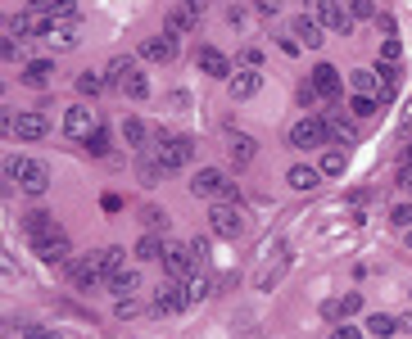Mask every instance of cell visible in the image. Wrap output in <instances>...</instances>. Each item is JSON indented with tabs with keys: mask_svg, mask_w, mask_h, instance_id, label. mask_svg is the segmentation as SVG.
<instances>
[{
	"mask_svg": "<svg viewBox=\"0 0 412 339\" xmlns=\"http://www.w3.org/2000/svg\"><path fill=\"white\" fill-rule=\"evenodd\" d=\"M404 163H412V140H408V145H404Z\"/></svg>",
	"mask_w": 412,
	"mask_h": 339,
	"instance_id": "obj_57",
	"label": "cell"
},
{
	"mask_svg": "<svg viewBox=\"0 0 412 339\" xmlns=\"http://www.w3.org/2000/svg\"><path fill=\"white\" fill-rule=\"evenodd\" d=\"M136 177H141V186H159V177H164L159 159H145V154H141V163H136Z\"/></svg>",
	"mask_w": 412,
	"mask_h": 339,
	"instance_id": "obj_35",
	"label": "cell"
},
{
	"mask_svg": "<svg viewBox=\"0 0 412 339\" xmlns=\"http://www.w3.org/2000/svg\"><path fill=\"white\" fill-rule=\"evenodd\" d=\"M122 254H127V249H118V245H104V249H95V267L104 271V280L113 276V271H122Z\"/></svg>",
	"mask_w": 412,
	"mask_h": 339,
	"instance_id": "obj_25",
	"label": "cell"
},
{
	"mask_svg": "<svg viewBox=\"0 0 412 339\" xmlns=\"http://www.w3.org/2000/svg\"><path fill=\"white\" fill-rule=\"evenodd\" d=\"M322 32H327V27H322L318 18H308V14H299V18H294V23H290V36H294V41H299V45H308V50H318V45L327 41V36H322Z\"/></svg>",
	"mask_w": 412,
	"mask_h": 339,
	"instance_id": "obj_15",
	"label": "cell"
},
{
	"mask_svg": "<svg viewBox=\"0 0 412 339\" xmlns=\"http://www.w3.org/2000/svg\"><path fill=\"white\" fill-rule=\"evenodd\" d=\"M164 254H168V245L155 236V231H145V236L136 240V258H141V263H150V258H164Z\"/></svg>",
	"mask_w": 412,
	"mask_h": 339,
	"instance_id": "obj_31",
	"label": "cell"
},
{
	"mask_svg": "<svg viewBox=\"0 0 412 339\" xmlns=\"http://www.w3.org/2000/svg\"><path fill=\"white\" fill-rule=\"evenodd\" d=\"M199 267V258L190 254V245H168V254H164V271L172 280H190V271Z\"/></svg>",
	"mask_w": 412,
	"mask_h": 339,
	"instance_id": "obj_8",
	"label": "cell"
},
{
	"mask_svg": "<svg viewBox=\"0 0 412 339\" xmlns=\"http://www.w3.org/2000/svg\"><path fill=\"white\" fill-rule=\"evenodd\" d=\"M186 303H190V294H186V285H181V280H168V285L155 289V312H159V317L181 312Z\"/></svg>",
	"mask_w": 412,
	"mask_h": 339,
	"instance_id": "obj_10",
	"label": "cell"
},
{
	"mask_svg": "<svg viewBox=\"0 0 412 339\" xmlns=\"http://www.w3.org/2000/svg\"><path fill=\"white\" fill-rule=\"evenodd\" d=\"M313 86L322 91V100H335V95H340V68L318 64V68H313Z\"/></svg>",
	"mask_w": 412,
	"mask_h": 339,
	"instance_id": "obj_22",
	"label": "cell"
},
{
	"mask_svg": "<svg viewBox=\"0 0 412 339\" xmlns=\"http://www.w3.org/2000/svg\"><path fill=\"white\" fill-rule=\"evenodd\" d=\"M86 150H91L95 159H104V154H109V131H104V127H95L91 136H86Z\"/></svg>",
	"mask_w": 412,
	"mask_h": 339,
	"instance_id": "obj_39",
	"label": "cell"
},
{
	"mask_svg": "<svg viewBox=\"0 0 412 339\" xmlns=\"http://www.w3.org/2000/svg\"><path fill=\"white\" fill-rule=\"evenodd\" d=\"M195 27H199V9L190 5V0H186V5H177V9L168 14V32H177V36H190Z\"/></svg>",
	"mask_w": 412,
	"mask_h": 339,
	"instance_id": "obj_19",
	"label": "cell"
},
{
	"mask_svg": "<svg viewBox=\"0 0 412 339\" xmlns=\"http://www.w3.org/2000/svg\"><path fill=\"white\" fill-rule=\"evenodd\" d=\"M195 64H199V73H208V77H232V64H227V55L213 50V45H204V50L195 55Z\"/></svg>",
	"mask_w": 412,
	"mask_h": 339,
	"instance_id": "obj_21",
	"label": "cell"
},
{
	"mask_svg": "<svg viewBox=\"0 0 412 339\" xmlns=\"http://www.w3.org/2000/svg\"><path fill=\"white\" fill-rule=\"evenodd\" d=\"M113 312H118V322H127V317H136V312H141V308H136V303H132V298H118V308H113Z\"/></svg>",
	"mask_w": 412,
	"mask_h": 339,
	"instance_id": "obj_47",
	"label": "cell"
},
{
	"mask_svg": "<svg viewBox=\"0 0 412 339\" xmlns=\"http://www.w3.org/2000/svg\"><path fill=\"white\" fill-rule=\"evenodd\" d=\"M208 222H213V236H222V240L245 236V212L236 208V203H227V199H213V212H208Z\"/></svg>",
	"mask_w": 412,
	"mask_h": 339,
	"instance_id": "obj_4",
	"label": "cell"
},
{
	"mask_svg": "<svg viewBox=\"0 0 412 339\" xmlns=\"http://www.w3.org/2000/svg\"><path fill=\"white\" fill-rule=\"evenodd\" d=\"M141 226L159 236V231H168V212L164 208H141Z\"/></svg>",
	"mask_w": 412,
	"mask_h": 339,
	"instance_id": "obj_37",
	"label": "cell"
},
{
	"mask_svg": "<svg viewBox=\"0 0 412 339\" xmlns=\"http://www.w3.org/2000/svg\"><path fill=\"white\" fill-rule=\"evenodd\" d=\"M127 73H132V59H113V64H109V73H104V82H109L113 91H118V86H122V77H127Z\"/></svg>",
	"mask_w": 412,
	"mask_h": 339,
	"instance_id": "obj_40",
	"label": "cell"
},
{
	"mask_svg": "<svg viewBox=\"0 0 412 339\" xmlns=\"http://www.w3.org/2000/svg\"><path fill=\"white\" fill-rule=\"evenodd\" d=\"M408 298H412V289H408Z\"/></svg>",
	"mask_w": 412,
	"mask_h": 339,
	"instance_id": "obj_59",
	"label": "cell"
},
{
	"mask_svg": "<svg viewBox=\"0 0 412 339\" xmlns=\"http://www.w3.org/2000/svg\"><path fill=\"white\" fill-rule=\"evenodd\" d=\"M313 18H318L327 32H344V36H349L353 23H358V18L344 9V0H313Z\"/></svg>",
	"mask_w": 412,
	"mask_h": 339,
	"instance_id": "obj_3",
	"label": "cell"
},
{
	"mask_svg": "<svg viewBox=\"0 0 412 339\" xmlns=\"http://www.w3.org/2000/svg\"><path fill=\"white\" fill-rule=\"evenodd\" d=\"M190 190H195V199H227L232 195V177H227L222 168H199L195 181H190Z\"/></svg>",
	"mask_w": 412,
	"mask_h": 339,
	"instance_id": "obj_5",
	"label": "cell"
},
{
	"mask_svg": "<svg viewBox=\"0 0 412 339\" xmlns=\"http://www.w3.org/2000/svg\"><path fill=\"white\" fill-rule=\"evenodd\" d=\"M208 289H213V280H208V276H190V280H186V294H190V303H195V298H204Z\"/></svg>",
	"mask_w": 412,
	"mask_h": 339,
	"instance_id": "obj_42",
	"label": "cell"
},
{
	"mask_svg": "<svg viewBox=\"0 0 412 339\" xmlns=\"http://www.w3.org/2000/svg\"><path fill=\"white\" fill-rule=\"evenodd\" d=\"M327 122H331V140H335V145H358V122L340 118V113H335V118H327Z\"/></svg>",
	"mask_w": 412,
	"mask_h": 339,
	"instance_id": "obj_29",
	"label": "cell"
},
{
	"mask_svg": "<svg viewBox=\"0 0 412 339\" xmlns=\"http://www.w3.org/2000/svg\"><path fill=\"white\" fill-rule=\"evenodd\" d=\"M404 127H412V104H408V109H404Z\"/></svg>",
	"mask_w": 412,
	"mask_h": 339,
	"instance_id": "obj_56",
	"label": "cell"
},
{
	"mask_svg": "<svg viewBox=\"0 0 412 339\" xmlns=\"http://www.w3.org/2000/svg\"><path fill=\"white\" fill-rule=\"evenodd\" d=\"M186 245H190V254L199 258V267H204V258H208V240H199V236H195V240H186Z\"/></svg>",
	"mask_w": 412,
	"mask_h": 339,
	"instance_id": "obj_48",
	"label": "cell"
},
{
	"mask_svg": "<svg viewBox=\"0 0 412 339\" xmlns=\"http://www.w3.org/2000/svg\"><path fill=\"white\" fill-rule=\"evenodd\" d=\"M45 27H50V18L36 14V9H23V14L9 18V36H36V32H45Z\"/></svg>",
	"mask_w": 412,
	"mask_h": 339,
	"instance_id": "obj_17",
	"label": "cell"
},
{
	"mask_svg": "<svg viewBox=\"0 0 412 339\" xmlns=\"http://www.w3.org/2000/svg\"><path fill=\"white\" fill-rule=\"evenodd\" d=\"M367 331L376 335V339H390L395 331H404V326H399V317H390V312H371L367 317Z\"/></svg>",
	"mask_w": 412,
	"mask_h": 339,
	"instance_id": "obj_32",
	"label": "cell"
},
{
	"mask_svg": "<svg viewBox=\"0 0 412 339\" xmlns=\"http://www.w3.org/2000/svg\"><path fill=\"white\" fill-rule=\"evenodd\" d=\"M45 131H50V122H45L41 109H27V113H18V118H14V136H18V140H41Z\"/></svg>",
	"mask_w": 412,
	"mask_h": 339,
	"instance_id": "obj_14",
	"label": "cell"
},
{
	"mask_svg": "<svg viewBox=\"0 0 412 339\" xmlns=\"http://www.w3.org/2000/svg\"><path fill=\"white\" fill-rule=\"evenodd\" d=\"M399 77H404V73H399V64H385V59H381V68H376V95H381V100H395Z\"/></svg>",
	"mask_w": 412,
	"mask_h": 339,
	"instance_id": "obj_23",
	"label": "cell"
},
{
	"mask_svg": "<svg viewBox=\"0 0 412 339\" xmlns=\"http://www.w3.org/2000/svg\"><path fill=\"white\" fill-rule=\"evenodd\" d=\"M100 203H104V212H118V208H122V199H118V195H104Z\"/></svg>",
	"mask_w": 412,
	"mask_h": 339,
	"instance_id": "obj_53",
	"label": "cell"
},
{
	"mask_svg": "<svg viewBox=\"0 0 412 339\" xmlns=\"http://www.w3.org/2000/svg\"><path fill=\"white\" fill-rule=\"evenodd\" d=\"M64 131H69L73 140H86V136L95 131V118H91V109H82V104H73V109L64 113Z\"/></svg>",
	"mask_w": 412,
	"mask_h": 339,
	"instance_id": "obj_18",
	"label": "cell"
},
{
	"mask_svg": "<svg viewBox=\"0 0 412 339\" xmlns=\"http://www.w3.org/2000/svg\"><path fill=\"white\" fill-rule=\"evenodd\" d=\"M23 335H27V339H59V335L45 331V326H23Z\"/></svg>",
	"mask_w": 412,
	"mask_h": 339,
	"instance_id": "obj_50",
	"label": "cell"
},
{
	"mask_svg": "<svg viewBox=\"0 0 412 339\" xmlns=\"http://www.w3.org/2000/svg\"><path fill=\"white\" fill-rule=\"evenodd\" d=\"M353 95H376V68H358V73H353Z\"/></svg>",
	"mask_w": 412,
	"mask_h": 339,
	"instance_id": "obj_34",
	"label": "cell"
},
{
	"mask_svg": "<svg viewBox=\"0 0 412 339\" xmlns=\"http://www.w3.org/2000/svg\"><path fill=\"white\" fill-rule=\"evenodd\" d=\"M376 109H381L376 95H353V100H349V113H353V118H371Z\"/></svg>",
	"mask_w": 412,
	"mask_h": 339,
	"instance_id": "obj_36",
	"label": "cell"
},
{
	"mask_svg": "<svg viewBox=\"0 0 412 339\" xmlns=\"http://www.w3.org/2000/svg\"><path fill=\"white\" fill-rule=\"evenodd\" d=\"M331 145V122L327 118H304L290 127V150H322Z\"/></svg>",
	"mask_w": 412,
	"mask_h": 339,
	"instance_id": "obj_2",
	"label": "cell"
},
{
	"mask_svg": "<svg viewBox=\"0 0 412 339\" xmlns=\"http://www.w3.org/2000/svg\"><path fill=\"white\" fill-rule=\"evenodd\" d=\"M331 339H362L358 326H340V331H331Z\"/></svg>",
	"mask_w": 412,
	"mask_h": 339,
	"instance_id": "obj_51",
	"label": "cell"
},
{
	"mask_svg": "<svg viewBox=\"0 0 412 339\" xmlns=\"http://www.w3.org/2000/svg\"><path fill=\"white\" fill-rule=\"evenodd\" d=\"M109 289H113V294H118V298H132V294H136V289H141V271H132V267L113 271V276H109Z\"/></svg>",
	"mask_w": 412,
	"mask_h": 339,
	"instance_id": "obj_24",
	"label": "cell"
},
{
	"mask_svg": "<svg viewBox=\"0 0 412 339\" xmlns=\"http://www.w3.org/2000/svg\"><path fill=\"white\" fill-rule=\"evenodd\" d=\"M50 77H55V64L50 59H32L23 68V86H50Z\"/></svg>",
	"mask_w": 412,
	"mask_h": 339,
	"instance_id": "obj_27",
	"label": "cell"
},
{
	"mask_svg": "<svg viewBox=\"0 0 412 339\" xmlns=\"http://www.w3.org/2000/svg\"><path fill=\"white\" fill-rule=\"evenodd\" d=\"M285 181H290L294 190H313L322 181V168H290V172H285Z\"/></svg>",
	"mask_w": 412,
	"mask_h": 339,
	"instance_id": "obj_33",
	"label": "cell"
},
{
	"mask_svg": "<svg viewBox=\"0 0 412 339\" xmlns=\"http://www.w3.org/2000/svg\"><path fill=\"white\" fill-rule=\"evenodd\" d=\"M299 104H304V109H318V104H322V91H318L313 82H304V86H299Z\"/></svg>",
	"mask_w": 412,
	"mask_h": 339,
	"instance_id": "obj_44",
	"label": "cell"
},
{
	"mask_svg": "<svg viewBox=\"0 0 412 339\" xmlns=\"http://www.w3.org/2000/svg\"><path fill=\"white\" fill-rule=\"evenodd\" d=\"M399 326H404V331H412V312H408V317H399Z\"/></svg>",
	"mask_w": 412,
	"mask_h": 339,
	"instance_id": "obj_55",
	"label": "cell"
},
{
	"mask_svg": "<svg viewBox=\"0 0 412 339\" xmlns=\"http://www.w3.org/2000/svg\"><path fill=\"white\" fill-rule=\"evenodd\" d=\"M376 27H381L385 36H395V18H390V14H376Z\"/></svg>",
	"mask_w": 412,
	"mask_h": 339,
	"instance_id": "obj_52",
	"label": "cell"
},
{
	"mask_svg": "<svg viewBox=\"0 0 412 339\" xmlns=\"http://www.w3.org/2000/svg\"><path fill=\"white\" fill-rule=\"evenodd\" d=\"M32 254L41 258V263L59 267V263H73V249H69V236H50V240H36Z\"/></svg>",
	"mask_w": 412,
	"mask_h": 339,
	"instance_id": "obj_12",
	"label": "cell"
},
{
	"mask_svg": "<svg viewBox=\"0 0 412 339\" xmlns=\"http://www.w3.org/2000/svg\"><path fill=\"white\" fill-rule=\"evenodd\" d=\"M18 190L23 195H45L50 190V168H45L41 159H23V168H18Z\"/></svg>",
	"mask_w": 412,
	"mask_h": 339,
	"instance_id": "obj_6",
	"label": "cell"
},
{
	"mask_svg": "<svg viewBox=\"0 0 412 339\" xmlns=\"http://www.w3.org/2000/svg\"><path fill=\"white\" fill-rule=\"evenodd\" d=\"M344 172V150H327L322 154V177H340Z\"/></svg>",
	"mask_w": 412,
	"mask_h": 339,
	"instance_id": "obj_38",
	"label": "cell"
},
{
	"mask_svg": "<svg viewBox=\"0 0 412 339\" xmlns=\"http://www.w3.org/2000/svg\"><path fill=\"white\" fill-rule=\"evenodd\" d=\"M23 231H27V240H32V245H36V240H50V236H64V226L50 217V212H41V208L23 217Z\"/></svg>",
	"mask_w": 412,
	"mask_h": 339,
	"instance_id": "obj_13",
	"label": "cell"
},
{
	"mask_svg": "<svg viewBox=\"0 0 412 339\" xmlns=\"http://www.w3.org/2000/svg\"><path fill=\"white\" fill-rule=\"evenodd\" d=\"M227 159H232L236 168H249V163L258 159V140H254V136H245V131H236L232 140H227Z\"/></svg>",
	"mask_w": 412,
	"mask_h": 339,
	"instance_id": "obj_16",
	"label": "cell"
},
{
	"mask_svg": "<svg viewBox=\"0 0 412 339\" xmlns=\"http://www.w3.org/2000/svg\"><path fill=\"white\" fill-rule=\"evenodd\" d=\"M69 276H73V285H78V289H91V285H100V280H104V271L95 267V258H78V263H69Z\"/></svg>",
	"mask_w": 412,
	"mask_h": 339,
	"instance_id": "obj_20",
	"label": "cell"
},
{
	"mask_svg": "<svg viewBox=\"0 0 412 339\" xmlns=\"http://www.w3.org/2000/svg\"><path fill=\"white\" fill-rule=\"evenodd\" d=\"M190 5H195V9H204V5H208V0H190Z\"/></svg>",
	"mask_w": 412,
	"mask_h": 339,
	"instance_id": "obj_58",
	"label": "cell"
},
{
	"mask_svg": "<svg viewBox=\"0 0 412 339\" xmlns=\"http://www.w3.org/2000/svg\"><path fill=\"white\" fill-rule=\"evenodd\" d=\"M104 86H109V82H104L100 73H82V77H78V91H82V95H100Z\"/></svg>",
	"mask_w": 412,
	"mask_h": 339,
	"instance_id": "obj_41",
	"label": "cell"
},
{
	"mask_svg": "<svg viewBox=\"0 0 412 339\" xmlns=\"http://www.w3.org/2000/svg\"><path fill=\"white\" fill-rule=\"evenodd\" d=\"M281 9V0H258V14H276Z\"/></svg>",
	"mask_w": 412,
	"mask_h": 339,
	"instance_id": "obj_54",
	"label": "cell"
},
{
	"mask_svg": "<svg viewBox=\"0 0 412 339\" xmlns=\"http://www.w3.org/2000/svg\"><path fill=\"white\" fill-rule=\"evenodd\" d=\"M122 140H127L136 154H145V150H150V145H145V140H150V127H145L141 118H127V122H122Z\"/></svg>",
	"mask_w": 412,
	"mask_h": 339,
	"instance_id": "obj_26",
	"label": "cell"
},
{
	"mask_svg": "<svg viewBox=\"0 0 412 339\" xmlns=\"http://www.w3.org/2000/svg\"><path fill=\"white\" fill-rule=\"evenodd\" d=\"M141 55H145L150 64H172L177 59V32H159V36H145V41H141Z\"/></svg>",
	"mask_w": 412,
	"mask_h": 339,
	"instance_id": "obj_7",
	"label": "cell"
},
{
	"mask_svg": "<svg viewBox=\"0 0 412 339\" xmlns=\"http://www.w3.org/2000/svg\"><path fill=\"white\" fill-rule=\"evenodd\" d=\"M258 86H263V73L258 68H236L232 77H227V91H232V100H254L258 95Z\"/></svg>",
	"mask_w": 412,
	"mask_h": 339,
	"instance_id": "obj_9",
	"label": "cell"
},
{
	"mask_svg": "<svg viewBox=\"0 0 412 339\" xmlns=\"http://www.w3.org/2000/svg\"><path fill=\"white\" fill-rule=\"evenodd\" d=\"M390 222H395V226H412V203H399V208L390 212Z\"/></svg>",
	"mask_w": 412,
	"mask_h": 339,
	"instance_id": "obj_46",
	"label": "cell"
},
{
	"mask_svg": "<svg viewBox=\"0 0 412 339\" xmlns=\"http://www.w3.org/2000/svg\"><path fill=\"white\" fill-rule=\"evenodd\" d=\"M344 9H349L353 18H376V5H371V0H344Z\"/></svg>",
	"mask_w": 412,
	"mask_h": 339,
	"instance_id": "obj_43",
	"label": "cell"
},
{
	"mask_svg": "<svg viewBox=\"0 0 412 339\" xmlns=\"http://www.w3.org/2000/svg\"><path fill=\"white\" fill-rule=\"evenodd\" d=\"M358 308H362L358 294H344V298H331V303H322V317H331V322H335V317H353Z\"/></svg>",
	"mask_w": 412,
	"mask_h": 339,
	"instance_id": "obj_28",
	"label": "cell"
},
{
	"mask_svg": "<svg viewBox=\"0 0 412 339\" xmlns=\"http://www.w3.org/2000/svg\"><path fill=\"white\" fill-rule=\"evenodd\" d=\"M399 190L412 195V163H404V172H399Z\"/></svg>",
	"mask_w": 412,
	"mask_h": 339,
	"instance_id": "obj_49",
	"label": "cell"
},
{
	"mask_svg": "<svg viewBox=\"0 0 412 339\" xmlns=\"http://www.w3.org/2000/svg\"><path fill=\"white\" fill-rule=\"evenodd\" d=\"M399 55H404V45H399L395 36H385V45H381V59H385V64H399Z\"/></svg>",
	"mask_w": 412,
	"mask_h": 339,
	"instance_id": "obj_45",
	"label": "cell"
},
{
	"mask_svg": "<svg viewBox=\"0 0 412 339\" xmlns=\"http://www.w3.org/2000/svg\"><path fill=\"white\" fill-rule=\"evenodd\" d=\"M155 136H159L155 159H159L164 172H181L190 159H195V140H190V136H164V131H155Z\"/></svg>",
	"mask_w": 412,
	"mask_h": 339,
	"instance_id": "obj_1",
	"label": "cell"
},
{
	"mask_svg": "<svg viewBox=\"0 0 412 339\" xmlns=\"http://www.w3.org/2000/svg\"><path fill=\"white\" fill-rule=\"evenodd\" d=\"M41 41L50 45V50H73V45H78V23H73V18H55L41 32Z\"/></svg>",
	"mask_w": 412,
	"mask_h": 339,
	"instance_id": "obj_11",
	"label": "cell"
},
{
	"mask_svg": "<svg viewBox=\"0 0 412 339\" xmlns=\"http://www.w3.org/2000/svg\"><path fill=\"white\" fill-rule=\"evenodd\" d=\"M118 91H122V95H132V100H145V95H150V82H145V73H141V68L132 64V73L122 77V86H118Z\"/></svg>",
	"mask_w": 412,
	"mask_h": 339,
	"instance_id": "obj_30",
	"label": "cell"
}]
</instances>
